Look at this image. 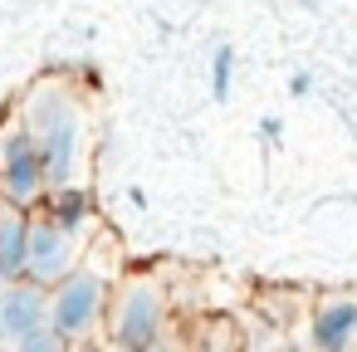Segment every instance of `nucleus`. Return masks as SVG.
<instances>
[{
	"mask_svg": "<svg viewBox=\"0 0 357 352\" xmlns=\"http://www.w3.org/2000/svg\"><path fill=\"white\" fill-rule=\"evenodd\" d=\"M45 215L50 220H59L74 240L98 220V206H93V196L79 186V181H69V186H50V196H45Z\"/></svg>",
	"mask_w": 357,
	"mask_h": 352,
	"instance_id": "9",
	"label": "nucleus"
},
{
	"mask_svg": "<svg viewBox=\"0 0 357 352\" xmlns=\"http://www.w3.org/2000/svg\"><path fill=\"white\" fill-rule=\"evenodd\" d=\"M79 259V240L50 220V215H30V250H25V274L40 284H59Z\"/></svg>",
	"mask_w": 357,
	"mask_h": 352,
	"instance_id": "6",
	"label": "nucleus"
},
{
	"mask_svg": "<svg viewBox=\"0 0 357 352\" xmlns=\"http://www.w3.org/2000/svg\"><path fill=\"white\" fill-rule=\"evenodd\" d=\"M0 201H6V196H0Z\"/></svg>",
	"mask_w": 357,
	"mask_h": 352,
	"instance_id": "16",
	"label": "nucleus"
},
{
	"mask_svg": "<svg viewBox=\"0 0 357 352\" xmlns=\"http://www.w3.org/2000/svg\"><path fill=\"white\" fill-rule=\"evenodd\" d=\"M103 352H132V347H118V342H108V347H103Z\"/></svg>",
	"mask_w": 357,
	"mask_h": 352,
	"instance_id": "14",
	"label": "nucleus"
},
{
	"mask_svg": "<svg viewBox=\"0 0 357 352\" xmlns=\"http://www.w3.org/2000/svg\"><path fill=\"white\" fill-rule=\"evenodd\" d=\"M108 279L98 269H69L59 284H50V323L79 347L108 323Z\"/></svg>",
	"mask_w": 357,
	"mask_h": 352,
	"instance_id": "2",
	"label": "nucleus"
},
{
	"mask_svg": "<svg viewBox=\"0 0 357 352\" xmlns=\"http://www.w3.org/2000/svg\"><path fill=\"white\" fill-rule=\"evenodd\" d=\"M230 89H235V45H220V49L211 54V98L225 103Z\"/></svg>",
	"mask_w": 357,
	"mask_h": 352,
	"instance_id": "10",
	"label": "nucleus"
},
{
	"mask_svg": "<svg viewBox=\"0 0 357 352\" xmlns=\"http://www.w3.org/2000/svg\"><path fill=\"white\" fill-rule=\"evenodd\" d=\"M20 128L35 137L40 157H45V176L50 186H69L79 181V162H84V132H89V113L74 98V89L40 79L25 103H20Z\"/></svg>",
	"mask_w": 357,
	"mask_h": 352,
	"instance_id": "1",
	"label": "nucleus"
},
{
	"mask_svg": "<svg viewBox=\"0 0 357 352\" xmlns=\"http://www.w3.org/2000/svg\"><path fill=\"white\" fill-rule=\"evenodd\" d=\"M69 352H74V347H69Z\"/></svg>",
	"mask_w": 357,
	"mask_h": 352,
	"instance_id": "17",
	"label": "nucleus"
},
{
	"mask_svg": "<svg viewBox=\"0 0 357 352\" xmlns=\"http://www.w3.org/2000/svg\"><path fill=\"white\" fill-rule=\"evenodd\" d=\"M308 342H313V352H347L357 342V298L352 293L318 298V308L308 318Z\"/></svg>",
	"mask_w": 357,
	"mask_h": 352,
	"instance_id": "7",
	"label": "nucleus"
},
{
	"mask_svg": "<svg viewBox=\"0 0 357 352\" xmlns=\"http://www.w3.org/2000/svg\"><path fill=\"white\" fill-rule=\"evenodd\" d=\"M0 196L20 211H35L50 196V176H45V157L35 147V137L15 123L10 132H0Z\"/></svg>",
	"mask_w": 357,
	"mask_h": 352,
	"instance_id": "4",
	"label": "nucleus"
},
{
	"mask_svg": "<svg viewBox=\"0 0 357 352\" xmlns=\"http://www.w3.org/2000/svg\"><path fill=\"white\" fill-rule=\"evenodd\" d=\"M25 250H30V211L0 201V279L25 274Z\"/></svg>",
	"mask_w": 357,
	"mask_h": 352,
	"instance_id": "8",
	"label": "nucleus"
},
{
	"mask_svg": "<svg viewBox=\"0 0 357 352\" xmlns=\"http://www.w3.org/2000/svg\"><path fill=\"white\" fill-rule=\"evenodd\" d=\"M347 352H357V342H352V347H347Z\"/></svg>",
	"mask_w": 357,
	"mask_h": 352,
	"instance_id": "15",
	"label": "nucleus"
},
{
	"mask_svg": "<svg viewBox=\"0 0 357 352\" xmlns=\"http://www.w3.org/2000/svg\"><path fill=\"white\" fill-rule=\"evenodd\" d=\"M45 323H50V284H40L30 274L0 284V347L20 342L25 332H35Z\"/></svg>",
	"mask_w": 357,
	"mask_h": 352,
	"instance_id": "5",
	"label": "nucleus"
},
{
	"mask_svg": "<svg viewBox=\"0 0 357 352\" xmlns=\"http://www.w3.org/2000/svg\"><path fill=\"white\" fill-rule=\"evenodd\" d=\"M255 352H298V347H294L289 337H259V342H255Z\"/></svg>",
	"mask_w": 357,
	"mask_h": 352,
	"instance_id": "12",
	"label": "nucleus"
},
{
	"mask_svg": "<svg viewBox=\"0 0 357 352\" xmlns=\"http://www.w3.org/2000/svg\"><path fill=\"white\" fill-rule=\"evenodd\" d=\"M147 352H181V347H176V342H167V337H162V342H152V347H147Z\"/></svg>",
	"mask_w": 357,
	"mask_h": 352,
	"instance_id": "13",
	"label": "nucleus"
},
{
	"mask_svg": "<svg viewBox=\"0 0 357 352\" xmlns=\"http://www.w3.org/2000/svg\"><path fill=\"white\" fill-rule=\"evenodd\" d=\"M108 332L118 347L147 352L152 342L167 337V293L157 279H128L108 298Z\"/></svg>",
	"mask_w": 357,
	"mask_h": 352,
	"instance_id": "3",
	"label": "nucleus"
},
{
	"mask_svg": "<svg viewBox=\"0 0 357 352\" xmlns=\"http://www.w3.org/2000/svg\"><path fill=\"white\" fill-rule=\"evenodd\" d=\"M74 342L54 328V323H45V328H35V332H25L20 342H10V352H69Z\"/></svg>",
	"mask_w": 357,
	"mask_h": 352,
	"instance_id": "11",
	"label": "nucleus"
}]
</instances>
